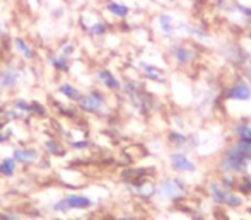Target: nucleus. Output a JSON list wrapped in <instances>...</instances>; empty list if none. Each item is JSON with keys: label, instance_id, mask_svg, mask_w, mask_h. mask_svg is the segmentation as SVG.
Instances as JSON below:
<instances>
[{"label": "nucleus", "instance_id": "obj_1", "mask_svg": "<svg viewBox=\"0 0 251 220\" xmlns=\"http://www.w3.org/2000/svg\"><path fill=\"white\" fill-rule=\"evenodd\" d=\"M250 161H251V144L239 142L238 145H234L226 154V159L222 161V168L226 171H245L246 164Z\"/></svg>", "mask_w": 251, "mask_h": 220}, {"label": "nucleus", "instance_id": "obj_2", "mask_svg": "<svg viewBox=\"0 0 251 220\" xmlns=\"http://www.w3.org/2000/svg\"><path fill=\"white\" fill-rule=\"evenodd\" d=\"M210 193H212V198H214L215 201H219V203L229 205V207H239V205H241V198L236 196L231 191H227L226 188L219 186V184H212Z\"/></svg>", "mask_w": 251, "mask_h": 220}, {"label": "nucleus", "instance_id": "obj_3", "mask_svg": "<svg viewBox=\"0 0 251 220\" xmlns=\"http://www.w3.org/2000/svg\"><path fill=\"white\" fill-rule=\"evenodd\" d=\"M89 205H91L89 198L82 196V195H70L63 201L55 205V210H62V208H65V210H69V208H86Z\"/></svg>", "mask_w": 251, "mask_h": 220}, {"label": "nucleus", "instance_id": "obj_4", "mask_svg": "<svg viewBox=\"0 0 251 220\" xmlns=\"http://www.w3.org/2000/svg\"><path fill=\"white\" fill-rule=\"evenodd\" d=\"M79 102H80V108L86 109V111L98 113V111H101V108H102V96L98 94V92H91V94L84 96V98L80 96Z\"/></svg>", "mask_w": 251, "mask_h": 220}, {"label": "nucleus", "instance_id": "obj_5", "mask_svg": "<svg viewBox=\"0 0 251 220\" xmlns=\"http://www.w3.org/2000/svg\"><path fill=\"white\" fill-rule=\"evenodd\" d=\"M171 162L176 171H195V164L183 154H173Z\"/></svg>", "mask_w": 251, "mask_h": 220}, {"label": "nucleus", "instance_id": "obj_6", "mask_svg": "<svg viewBox=\"0 0 251 220\" xmlns=\"http://www.w3.org/2000/svg\"><path fill=\"white\" fill-rule=\"evenodd\" d=\"M178 181H164V183L161 184V188H159L157 195L161 198H173L176 196V195L181 191V188L178 186Z\"/></svg>", "mask_w": 251, "mask_h": 220}, {"label": "nucleus", "instance_id": "obj_7", "mask_svg": "<svg viewBox=\"0 0 251 220\" xmlns=\"http://www.w3.org/2000/svg\"><path fill=\"white\" fill-rule=\"evenodd\" d=\"M229 98L236 99V101H246V99L251 98V91L245 84H238V86H234L229 91Z\"/></svg>", "mask_w": 251, "mask_h": 220}, {"label": "nucleus", "instance_id": "obj_8", "mask_svg": "<svg viewBox=\"0 0 251 220\" xmlns=\"http://www.w3.org/2000/svg\"><path fill=\"white\" fill-rule=\"evenodd\" d=\"M14 159L19 162H33V161H36V152L17 148V150H14Z\"/></svg>", "mask_w": 251, "mask_h": 220}, {"label": "nucleus", "instance_id": "obj_9", "mask_svg": "<svg viewBox=\"0 0 251 220\" xmlns=\"http://www.w3.org/2000/svg\"><path fill=\"white\" fill-rule=\"evenodd\" d=\"M98 77H100V80L104 84L106 87H109V89H118L120 87V82L113 77V73L106 72V70H101V72L98 73Z\"/></svg>", "mask_w": 251, "mask_h": 220}, {"label": "nucleus", "instance_id": "obj_10", "mask_svg": "<svg viewBox=\"0 0 251 220\" xmlns=\"http://www.w3.org/2000/svg\"><path fill=\"white\" fill-rule=\"evenodd\" d=\"M108 10L116 17H126L128 16V7L123 5V3H118V2H109Z\"/></svg>", "mask_w": 251, "mask_h": 220}, {"label": "nucleus", "instance_id": "obj_11", "mask_svg": "<svg viewBox=\"0 0 251 220\" xmlns=\"http://www.w3.org/2000/svg\"><path fill=\"white\" fill-rule=\"evenodd\" d=\"M159 26H161L162 33L164 34H173V31H175V21H173L171 16H161L159 17Z\"/></svg>", "mask_w": 251, "mask_h": 220}, {"label": "nucleus", "instance_id": "obj_12", "mask_svg": "<svg viewBox=\"0 0 251 220\" xmlns=\"http://www.w3.org/2000/svg\"><path fill=\"white\" fill-rule=\"evenodd\" d=\"M175 55L176 58H178V62H190V60L193 58V51H190V49H186L185 46H178V48L175 49Z\"/></svg>", "mask_w": 251, "mask_h": 220}, {"label": "nucleus", "instance_id": "obj_13", "mask_svg": "<svg viewBox=\"0 0 251 220\" xmlns=\"http://www.w3.org/2000/svg\"><path fill=\"white\" fill-rule=\"evenodd\" d=\"M60 92H62V94H65L69 99H74V101H79V99H80L79 91H77V89H74L72 86H69V84H63V86L60 87Z\"/></svg>", "mask_w": 251, "mask_h": 220}, {"label": "nucleus", "instance_id": "obj_14", "mask_svg": "<svg viewBox=\"0 0 251 220\" xmlns=\"http://www.w3.org/2000/svg\"><path fill=\"white\" fill-rule=\"evenodd\" d=\"M14 169H16V166H14V161H10V159H5V161L2 162V166H0V172H2L3 176H12Z\"/></svg>", "mask_w": 251, "mask_h": 220}, {"label": "nucleus", "instance_id": "obj_15", "mask_svg": "<svg viewBox=\"0 0 251 220\" xmlns=\"http://www.w3.org/2000/svg\"><path fill=\"white\" fill-rule=\"evenodd\" d=\"M16 46H17V49H19L21 53H23L26 58H31L33 56V51H31V48H27V45L24 43V40H21V38H17L16 40Z\"/></svg>", "mask_w": 251, "mask_h": 220}, {"label": "nucleus", "instance_id": "obj_16", "mask_svg": "<svg viewBox=\"0 0 251 220\" xmlns=\"http://www.w3.org/2000/svg\"><path fill=\"white\" fill-rule=\"evenodd\" d=\"M89 33L91 34H94V36H100V34H104L106 33V27H104V24H94L93 27L89 29Z\"/></svg>", "mask_w": 251, "mask_h": 220}, {"label": "nucleus", "instance_id": "obj_17", "mask_svg": "<svg viewBox=\"0 0 251 220\" xmlns=\"http://www.w3.org/2000/svg\"><path fill=\"white\" fill-rule=\"evenodd\" d=\"M14 82H16V75H12L10 77V73L9 72H5L2 75V84L5 87H10V86H14Z\"/></svg>", "mask_w": 251, "mask_h": 220}, {"label": "nucleus", "instance_id": "obj_18", "mask_svg": "<svg viewBox=\"0 0 251 220\" xmlns=\"http://www.w3.org/2000/svg\"><path fill=\"white\" fill-rule=\"evenodd\" d=\"M51 63L60 70H67V67H69V63H67L65 58H51Z\"/></svg>", "mask_w": 251, "mask_h": 220}, {"label": "nucleus", "instance_id": "obj_19", "mask_svg": "<svg viewBox=\"0 0 251 220\" xmlns=\"http://www.w3.org/2000/svg\"><path fill=\"white\" fill-rule=\"evenodd\" d=\"M144 69H146L147 72H149V75H151V77H155V79H157V80H162V77L159 75V73H161V72H159L157 69H152V67H149V65H144Z\"/></svg>", "mask_w": 251, "mask_h": 220}, {"label": "nucleus", "instance_id": "obj_20", "mask_svg": "<svg viewBox=\"0 0 251 220\" xmlns=\"http://www.w3.org/2000/svg\"><path fill=\"white\" fill-rule=\"evenodd\" d=\"M47 147H48V148H50V150H51V152H55V154H58V152H60L58 145H55V144H53V142H51V140H48V142H47Z\"/></svg>", "mask_w": 251, "mask_h": 220}, {"label": "nucleus", "instance_id": "obj_21", "mask_svg": "<svg viewBox=\"0 0 251 220\" xmlns=\"http://www.w3.org/2000/svg\"><path fill=\"white\" fill-rule=\"evenodd\" d=\"M238 9L241 10L243 14H246V16L251 17V7H243V5H238Z\"/></svg>", "mask_w": 251, "mask_h": 220}, {"label": "nucleus", "instance_id": "obj_22", "mask_svg": "<svg viewBox=\"0 0 251 220\" xmlns=\"http://www.w3.org/2000/svg\"><path fill=\"white\" fill-rule=\"evenodd\" d=\"M120 220H133V219H120Z\"/></svg>", "mask_w": 251, "mask_h": 220}, {"label": "nucleus", "instance_id": "obj_23", "mask_svg": "<svg viewBox=\"0 0 251 220\" xmlns=\"http://www.w3.org/2000/svg\"><path fill=\"white\" fill-rule=\"evenodd\" d=\"M3 140V137H2V135H0V142H2Z\"/></svg>", "mask_w": 251, "mask_h": 220}, {"label": "nucleus", "instance_id": "obj_24", "mask_svg": "<svg viewBox=\"0 0 251 220\" xmlns=\"http://www.w3.org/2000/svg\"><path fill=\"white\" fill-rule=\"evenodd\" d=\"M250 38H251V31H250Z\"/></svg>", "mask_w": 251, "mask_h": 220}]
</instances>
